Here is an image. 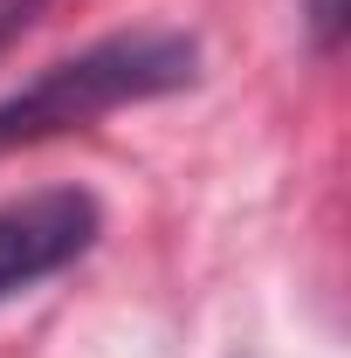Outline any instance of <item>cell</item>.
<instances>
[{"label": "cell", "instance_id": "obj_1", "mask_svg": "<svg viewBox=\"0 0 351 358\" xmlns=\"http://www.w3.org/2000/svg\"><path fill=\"white\" fill-rule=\"evenodd\" d=\"M193 76H200V42L193 35H173V28L103 35V42L35 69L21 90L0 96V159L21 152V145H42V138L83 131V124L110 117V110L173 96Z\"/></svg>", "mask_w": 351, "mask_h": 358}, {"label": "cell", "instance_id": "obj_2", "mask_svg": "<svg viewBox=\"0 0 351 358\" xmlns=\"http://www.w3.org/2000/svg\"><path fill=\"white\" fill-rule=\"evenodd\" d=\"M103 234V207L83 186H42L0 207V303L28 296L35 282L83 262Z\"/></svg>", "mask_w": 351, "mask_h": 358}, {"label": "cell", "instance_id": "obj_3", "mask_svg": "<svg viewBox=\"0 0 351 358\" xmlns=\"http://www.w3.org/2000/svg\"><path fill=\"white\" fill-rule=\"evenodd\" d=\"M296 7H303L310 48H317V55H338V42H345V21H351V0H296Z\"/></svg>", "mask_w": 351, "mask_h": 358}, {"label": "cell", "instance_id": "obj_4", "mask_svg": "<svg viewBox=\"0 0 351 358\" xmlns=\"http://www.w3.org/2000/svg\"><path fill=\"white\" fill-rule=\"evenodd\" d=\"M55 7H62V0H0V55L21 42V35H35Z\"/></svg>", "mask_w": 351, "mask_h": 358}]
</instances>
